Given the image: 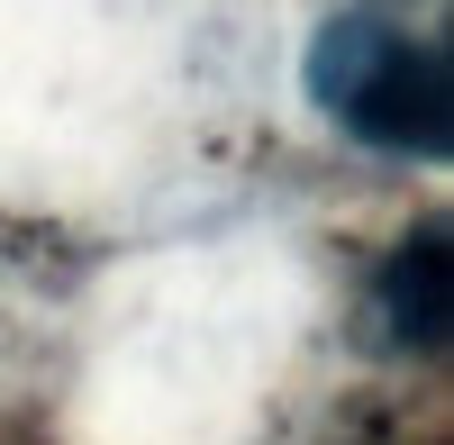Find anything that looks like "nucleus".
<instances>
[{"label":"nucleus","mask_w":454,"mask_h":445,"mask_svg":"<svg viewBox=\"0 0 454 445\" xmlns=\"http://www.w3.org/2000/svg\"><path fill=\"white\" fill-rule=\"evenodd\" d=\"M382 46H391V27H382V19H364V10H346V19H327V27H318V46H309V100L327 109V119L364 91V73L382 64Z\"/></svg>","instance_id":"7ed1b4c3"},{"label":"nucleus","mask_w":454,"mask_h":445,"mask_svg":"<svg viewBox=\"0 0 454 445\" xmlns=\"http://www.w3.org/2000/svg\"><path fill=\"white\" fill-rule=\"evenodd\" d=\"M364 145H391V155H445V128H454V109H445V55L436 46H382V64L364 73V91L336 109Z\"/></svg>","instance_id":"f257e3e1"},{"label":"nucleus","mask_w":454,"mask_h":445,"mask_svg":"<svg viewBox=\"0 0 454 445\" xmlns=\"http://www.w3.org/2000/svg\"><path fill=\"white\" fill-rule=\"evenodd\" d=\"M382 327L391 346L436 355L454 337V282H445V228H419L391 264H382Z\"/></svg>","instance_id":"f03ea898"}]
</instances>
